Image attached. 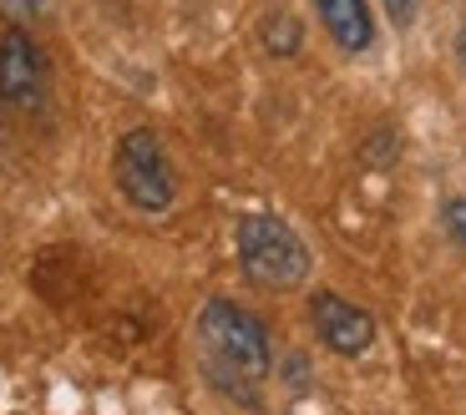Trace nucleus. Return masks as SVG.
Returning a JSON list of instances; mask_svg holds the SVG:
<instances>
[{
  "mask_svg": "<svg viewBox=\"0 0 466 415\" xmlns=\"http://www.w3.org/2000/svg\"><path fill=\"white\" fill-rule=\"evenodd\" d=\"M299 21H294V15H284V11H274L264 21V46L274 51V56H294V51H299Z\"/></svg>",
  "mask_w": 466,
  "mask_h": 415,
  "instance_id": "nucleus-7",
  "label": "nucleus"
},
{
  "mask_svg": "<svg viewBox=\"0 0 466 415\" xmlns=\"http://www.w3.org/2000/svg\"><path fill=\"white\" fill-rule=\"evenodd\" d=\"M0 106L25 116L46 106V56L25 35V25H11L0 35Z\"/></svg>",
  "mask_w": 466,
  "mask_h": 415,
  "instance_id": "nucleus-4",
  "label": "nucleus"
},
{
  "mask_svg": "<svg viewBox=\"0 0 466 415\" xmlns=\"http://www.w3.org/2000/svg\"><path fill=\"white\" fill-rule=\"evenodd\" d=\"M456 61H461V71H466V25L456 31Z\"/></svg>",
  "mask_w": 466,
  "mask_h": 415,
  "instance_id": "nucleus-11",
  "label": "nucleus"
},
{
  "mask_svg": "<svg viewBox=\"0 0 466 415\" xmlns=\"http://www.w3.org/2000/svg\"><path fill=\"white\" fill-rule=\"evenodd\" d=\"M112 183H116V193L137 208V213H167V208H173L177 177H173V162H167L157 132L132 127L127 137L116 142V152H112Z\"/></svg>",
  "mask_w": 466,
  "mask_h": 415,
  "instance_id": "nucleus-3",
  "label": "nucleus"
},
{
  "mask_svg": "<svg viewBox=\"0 0 466 415\" xmlns=\"http://www.w3.org/2000/svg\"><path fill=\"white\" fill-rule=\"evenodd\" d=\"M198 359L213 390L254 405L268 380V329L233 299H208L198 314Z\"/></svg>",
  "mask_w": 466,
  "mask_h": 415,
  "instance_id": "nucleus-1",
  "label": "nucleus"
},
{
  "mask_svg": "<svg viewBox=\"0 0 466 415\" xmlns=\"http://www.w3.org/2000/svg\"><path fill=\"white\" fill-rule=\"evenodd\" d=\"M380 5H385V15H390V25H396V31H406V25L416 21L420 0H380Z\"/></svg>",
  "mask_w": 466,
  "mask_h": 415,
  "instance_id": "nucleus-10",
  "label": "nucleus"
},
{
  "mask_svg": "<svg viewBox=\"0 0 466 415\" xmlns=\"http://www.w3.org/2000/svg\"><path fill=\"white\" fill-rule=\"evenodd\" d=\"M233 243H238L244 274L254 278L258 288L289 294V288H299L304 278H309V248H304L299 233L284 218H274V213H248V218H238Z\"/></svg>",
  "mask_w": 466,
  "mask_h": 415,
  "instance_id": "nucleus-2",
  "label": "nucleus"
},
{
  "mask_svg": "<svg viewBox=\"0 0 466 415\" xmlns=\"http://www.w3.org/2000/svg\"><path fill=\"white\" fill-rule=\"evenodd\" d=\"M441 228L451 233V243L466 248V197H451V203L441 208Z\"/></svg>",
  "mask_w": 466,
  "mask_h": 415,
  "instance_id": "nucleus-8",
  "label": "nucleus"
},
{
  "mask_svg": "<svg viewBox=\"0 0 466 415\" xmlns=\"http://www.w3.org/2000/svg\"><path fill=\"white\" fill-rule=\"evenodd\" d=\"M315 11H319L329 41H335L339 51H350V56L370 51L375 21H370V5H365V0H315Z\"/></svg>",
  "mask_w": 466,
  "mask_h": 415,
  "instance_id": "nucleus-6",
  "label": "nucleus"
},
{
  "mask_svg": "<svg viewBox=\"0 0 466 415\" xmlns=\"http://www.w3.org/2000/svg\"><path fill=\"white\" fill-rule=\"evenodd\" d=\"M309 324H315L319 345L345 355V359L365 355V349L375 345V319L360 304L339 299V294H315V299H309Z\"/></svg>",
  "mask_w": 466,
  "mask_h": 415,
  "instance_id": "nucleus-5",
  "label": "nucleus"
},
{
  "mask_svg": "<svg viewBox=\"0 0 466 415\" xmlns=\"http://www.w3.org/2000/svg\"><path fill=\"white\" fill-rule=\"evenodd\" d=\"M46 11V0H0V15H11L15 25L35 21V15Z\"/></svg>",
  "mask_w": 466,
  "mask_h": 415,
  "instance_id": "nucleus-9",
  "label": "nucleus"
}]
</instances>
